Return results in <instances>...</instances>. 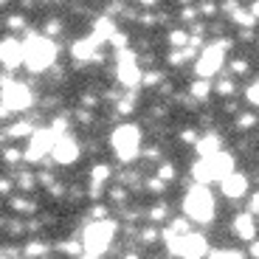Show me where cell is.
I'll return each instance as SVG.
<instances>
[{"mask_svg": "<svg viewBox=\"0 0 259 259\" xmlns=\"http://www.w3.org/2000/svg\"><path fill=\"white\" fill-rule=\"evenodd\" d=\"M231 73H234V76H245V73H248V59H234V62H231Z\"/></svg>", "mask_w": 259, "mask_h": 259, "instance_id": "31", "label": "cell"}, {"mask_svg": "<svg viewBox=\"0 0 259 259\" xmlns=\"http://www.w3.org/2000/svg\"><path fill=\"white\" fill-rule=\"evenodd\" d=\"M248 211H251V214H259V192L251 194V200H248Z\"/></svg>", "mask_w": 259, "mask_h": 259, "instance_id": "39", "label": "cell"}, {"mask_svg": "<svg viewBox=\"0 0 259 259\" xmlns=\"http://www.w3.org/2000/svg\"><path fill=\"white\" fill-rule=\"evenodd\" d=\"M107 197H110L113 203H118V206H121V203H127V189H124V186H113L110 192H107Z\"/></svg>", "mask_w": 259, "mask_h": 259, "instance_id": "29", "label": "cell"}, {"mask_svg": "<svg viewBox=\"0 0 259 259\" xmlns=\"http://www.w3.org/2000/svg\"><path fill=\"white\" fill-rule=\"evenodd\" d=\"M12 186H14V181H9V178H0V194L12 192Z\"/></svg>", "mask_w": 259, "mask_h": 259, "instance_id": "40", "label": "cell"}, {"mask_svg": "<svg viewBox=\"0 0 259 259\" xmlns=\"http://www.w3.org/2000/svg\"><path fill=\"white\" fill-rule=\"evenodd\" d=\"M6 231L12 234V237H20V234L26 231V223H23V220H9L6 223Z\"/></svg>", "mask_w": 259, "mask_h": 259, "instance_id": "30", "label": "cell"}, {"mask_svg": "<svg viewBox=\"0 0 259 259\" xmlns=\"http://www.w3.org/2000/svg\"><path fill=\"white\" fill-rule=\"evenodd\" d=\"M9 208H12V211H17V214H34L37 211V203L34 200H26V197H12V200H9Z\"/></svg>", "mask_w": 259, "mask_h": 259, "instance_id": "21", "label": "cell"}, {"mask_svg": "<svg viewBox=\"0 0 259 259\" xmlns=\"http://www.w3.org/2000/svg\"><path fill=\"white\" fill-rule=\"evenodd\" d=\"M251 12H253V14H256V17H259V0H256V3H253V6H251Z\"/></svg>", "mask_w": 259, "mask_h": 259, "instance_id": "45", "label": "cell"}, {"mask_svg": "<svg viewBox=\"0 0 259 259\" xmlns=\"http://www.w3.org/2000/svg\"><path fill=\"white\" fill-rule=\"evenodd\" d=\"M214 91L220 93V96H234L237 84H234V79H231V76H223L220 82H217V88H214Z\"/></svg>", "mask_w": 259, "mask_h": 259, "instance_id": "26", "label": "cell"}, {"mask_svg": "<svg viewBox=\"0 0 259 259\" xmlns=\"http://www.w3.org/2000/svg\"><path fill=\"white\" fill-rule=\"evenodd\" d=\"M37 183H39V186H46V189H51L54 183H57V178H54V172H48V169H39V172H37Z\"/></svg>", "mask_w": 259, "mask_h": 259, "instance_id": "28", "label": "cell"}, {"mask_svg": "<svg viewBox=\"0 0 259 259\" xmlns=\"http://www.w3.org/2000/svg\"><path fill=\"white\" fill-rule=\"evenodd\" d=\"M0 256H3V251H0Z\"/></svg>", "mask_w": 259, "mask_h": 259, "instance_id": "48", "label": "cell"}, {"mask_svg": "<svg viewBox=\"0 0 259 259\" xmlns=\"http://www.w3.org/2000/svg\"><path fill=\"white\" fill-rule=\"evenodd\" d=\"M147 158H149V161H158V158H161V149H158V147H149V149H147Z\"/></svg>", "mask_w": 259, "mask_h": 259, "instance_id": "41", "label": "cell"}, {"mask_svg": "<svg viewBox=\"0 0 259 259\" xmlns=\"http://www.w3.org/2000/svg\"><path fill=\"white\" fill-rule=\"evenodd\" d=\"M231 48V39H217L211 46L200 48V57H197V65H194V73L197 76H217L223 71V65H226V51Z\"/></svg>", "mask_w": 259, "mask_h": 259, "instance_id": "6", "label": "cell"}, {"mask_svg": "<svg viewBox=\"0 0 259 259\" xmlns=\"http://www.w3.org/2000/svg\"><path fill=\"white\" fill-rule=\"evenodd\" d=\"M194 147H197V155L200 158H208V155H214V152H220L223 149V138L217 136V133H211V136H200Z\"/></svg>", "mask_w": 259, "mask_h": 259, "instance_id": "16", "label": "cell"}, {"mask_svg": "<svg viewBox=\"0 0 259 259\" xmlns=\"http://www.w3.org/2000/svg\"><path fill=\"white\" fill-rule=\"evenodd\" d=\"M34 6H37V0H20V9H23V12H31Z\"/></svg>", "mask_w": 259, "mask_h": 259, "instance_id": "42", "label": "cell"}, {"mask_svg": "<svg viewBox=\"0 0 259 259\" xmlns=\"http://www.w3.org/2000/svg\"><path fill=\"white\" fill-rule=\"evenodd\" d=\"M0 102L6 104L9 113H26L28 107L34 104L31 84H28V82H17V79L6 82L3 88H0Z\"/></svg>", "mask_w": 259, "mask_h": 259, "instance_id": "7", "label": "cell"}, {"mask_svg": "<svg viewBox=\"0 0 259 259\" xmlns=\"http://www.w3.org/2000/svg\"><path fill=\"white\" fill-rule=\"evenodd\" d=\"M200 14H203V17H214V14H217V6H214V0H203Z\"/></svg>", "mask_w": 259, "mask_h": 259, "instance_id": "35", "label": "cell"}, {"mask_svg": "<svg viewBox=\"0 0 259 259\" xmlns=\"http://www.w3.org/2000/svg\"><path fill=\"white\" fill-rule=\"evenodd\" d=\"M57 251L59 253H68V256H79V253H84V245H82V240H65V242H59L57 245Z\"/></svg>", "mask_w": 259, "mask_h": 259, "instance_id": "24", "label": "cell"}, {"mask_svg": "<svg viewBox=\"0 0 259 259\" xmlns=\"http://www.w3.org/2000/svg\"><path fill=\"white\" fill-rule=\"evenodd\" d=\"M23 256H31V259H42V256H51V245L42 240H28L23 245Z\"/></svg>", "mask_w": 259, "mask_h": 259, "instance_id": "17", "label": "cell"}, {"mask_svg": "<svg viewBox=\"0 0 259 259\" xmlns=\"http://www.w3.org/2000/svg\"><path fill=\"white\" fill-rule=\"evenodd\" d=\"M26 62V48H23V39L17 34H6V37H0V68H6V71H17L23 68Z\"/></svg>", "mask_w": 259, "mask_h": 259, "instance_id": "10", "label": "cell"}, {"mask_svg": "<svg viewBox=\"0 0 259 259\" xmlns=\"http://www.w3.org/2000/svg\"><path fill=\"white\" fill-rule=\"evenodd\" d=\"M138 3H141V6H149V9H152V6L158 3V0H138Z\"/></svg>", "mask_w": 259, "mask_h": 259, "instance_id": "43", "label": "cell"}, {"mask_svg": "<svg viewBox=\"0 0 259 259\" xmlns=\"http://www.w3.org/2000/svg\"><path fill=\"white\" fill-rule=\"evenodd\" d=\"M62 17H57V14H54V17H46V23H42V34H48V37H59V34H62Z\"/></svg>", "mask_w": 259, "mask_h": 259, "instance_id": "23", "label": "cell"}, {"mask_svg": "<svg viewBox=\"0 0 259 259\" xmlns=\"http://www.w3.org/2000/svg\"><path fill=\"white\" fill-rule=\"evenodd\" d=\"M0 161L6 163V166H17L20 161H26V152L12 144V147H3V152H0Z\"/></svg>", "mask_w": 259, "mask_h": 259, "instance_id": "18", "label": "cell"}, {"mask_svg": "<svg viewBox=\"0 0 259 259\" xmlns=\"http://www.w3.org/2000/svg\"><path fill=\"white\" fill-rule=\"evenodd\" d=\"M181 3H189V0H181Z\"/></svg>", "mask_w": 259, "mask_h": 259, "instance_id": "47", "label": "cell"}, {"mask_svg": "<svg viewBox=\"0 0 259 259\" xmlns=\"http://www.w3.org/2000/svg\"><path fill=\"white\" fill-rule=\"evenodd\" d=\"M9 3H12V0H0V9H3V6H9Z\"/></svg>", "mask_w": 259, "mask_h": 259, "instance_id": "46", "label": "cell"}, {"mask_svg": "<svg viewBox=\"0 0 259 259\" xmlns=\"http://www.w3.org/2000/svg\"><path fill=\"white\" fill-rule=\"evenodd\" d=\"M34 130H37V124L26 116V118H17V121L6 124V127H3V136H6L9 141H20V138H28Z\"/></svg>", "mask_w": 259, "mask_h": 259, "instance_id": "14", "label": "cell"}, {"mask_svg": "<svg viewBox=\"0 0 259 259\" xmlns=\"http://www.w3.org/2000/svg\"><path fill=\"white\" fill-rule=\"evenodd\" d=\"M166 242V251L172 256H206L208 253V242L203 234H194V231H186V234H178V237H169Z\"/></svg>", "mask_w": 259, "mask_h": 259, "instance_id": "8", "label": "cell"}, {"mask_svg": "<svg viewBox=\"0 0 259 259\" xmlns=\"http://www.w3.org/2000/svg\"><path fill=\"white\" fill-rule=\"evenodd\" d=\"M23 48H26V62H23V68H26L28 73H34V76L51 71L54 65H57L59 46L54 42V37H48V34L28 28L26 37H23Z\"/></svg>", "mask_w": 259, "mask_h": 259, "instance_id": "1", "label": "cell"}, {"mask_svg": "<svg viewBox=\"0 0 259 259\" xmlns=\"http://www.w3.org/2000/svg\"><path fill=\"white\" fill-rule=\"evenodd\" d=\"M253 124H256V116H253V113H245V116L240 118V130H251Z\"/></svg>", "mask_w": 259, "mask_h": 259, "instance_id": "36", "label": "cell"}, {"mask_svg": "<svg viewBox=\"0 0 259 259\" xmlns=\"http://www.w3.org/2000/svg\"><path fill=\"white\" fill-rule=\"evenodd\" d=\"M197 138H200V136H197V130H194V127L181 130V141L183 144H197Z\"/></svg>", "mask_w": 259, "mask_h": 259, "instance_id": "32", "label": "cell"}, {"mask_svg": "<svg viewBox=\"0 0 259 259\" xmlns=\"http://www.w3.org/2000/svg\"><path fill=\"white\" fill-rule=\"evenodd\" d=\"M234 172V155L220 149L208 158H197V163L192 166V178L197 183H211V181H223V178Z\"/></svg>", "mask_w": 259, "mask_h": 259, "instance_id": "4", "label": "cell"}, {"mask_svg": "<svg viewBox=\"0 0 259 259\" xmlns=\"http://www.w3.org/2000/svg\"><path fill=\"white\" fill-rule=\"evenodd\" d=\"M107 181H110V166H107V163H96V166L91 169V189H88V194H91L93 200L102 197Z\"/></svg>", "mask_w": 259, "mask_h": 259, "instance_id": "15", "label": "cell"}, {"mask_svg": "<svg viewBox=\"0 0 259 259\" xmlns=\"http://www.w3.org/2000/svg\"><path fill=\"white\" fill-rule=\"evenodd\" d=\"M220 186H223V194H226L228 200H240L242 194L248 192V178L242 172H228L220 181Z\"/></svg>", "mask_w": 259, "mask_h": 259, "instance_id": "12", "label": "cell"}, {"mask_svg": "<svg viewBox=\"0 0 259 259\" xmlns=\"http://www.w3.org/2000/svg\"><path fill=\"white\" fill-rule=\"evenodd\" d=\"M118 226L113 220H96V223H84L82 228V245H84V256H102L104 251H110L113 240H116Z\"/></svg>", "mask_w": 259, "mask_h": 259, "instance_id": "2", "label": "cell"}, {"mask_svg": "<svg viewBox=\"0 0 259 259\" xmlns=\"http://www.w3.org/2000/svg\"><path fill=\"white\" fill-rule=\"evenodd\" d=\"M79 155H82V147H79V141L71 136V133H65V136H59L57 141H54V149H51L54 163H59V166H71V163L79 161Z\"/></svg>", "mask_w": 259, "mask_h": 259, "instance_id": "11", "label": "cell"}, {"mask_svg": "<svg viewBox=\"0 0 259 259\" xmlns=\"http://www.w3.org/2000/svg\"><path fill=\"white\" fill-rule=\"evenodd\" d=\"M166 217H169V206H166V203H158V206H152V211H149V220L155 223V226L161 220H166Z\"/></svg>", "mask_w": 259, "mask_h": 259, "instance_id": "27", "label": "cell"}, {"mask_svg": "<svg viewBox=\"0 0 259 259\" xmlns=\"http://www.w3.org/2000/svg\"><path fill=\"white\" fill-rule=\"evenodd\" d=\"M3 26H6L12 34H26L28 31V23H26V17H23L20 12L17 14H9V17L3 20Z\"/></svg>", "mask_w": 259, "mask_h": 259, "instance_id": "19", "label": "cell"}, {"mask_svg": "<svg viewBox=\"0 0 259 259\" xmlns=\"http://www.w3.org/2000/svg\"><path fill=\"white\" fill-rule=\"evenodd\" d=\"M245 96H248V102H251V104H259V82L248 84V91H245Z\"/></svg>", "mask_w": 259, "mask_h": 259, "instance_id": "34", "label": "cell"}, {"mask_svg": "<svg viewBox=\"0 0 259 259\" xmlns=\"http://www.w3.org/2000/svg\"><path fill=\"white\" fill-rule=\"evenodd\" d=\"M158 175H161L163 181H175V166H172V163H161V166H158Z\"/></svg>", "mask_w": 259, "mask_h": 259, "instance_id": "33", "label": "cell"}, {"mask_svg": "<svg viewBox=\"0 0 259 259\" xmlns=\"http://www.w3.org/2000/svg\"><path fill=\"white\" fill-rule=\"evenodd\" d=\"M231 228H234V234H237L240 240L253 242V237H256V223H253V214L251 211L237 214V217H234V223H231Z\"/></svg>", "mask_w": 259, "mask_h": 259, "instance_id": "13", "label": "cell"}, {"mask_svg": "<svg viewBox=\"0 0 259 259\" xmlns=\"http://www.w3.org/2000/svg\"><path fill=\"white\" fill-rule=\"evenodd\" d=\"M189 42H192V34L183 31V28H178V31L169 34V46H175V48H186Z\"/></svg>", "mask_w": 259, "mask_h": 259, "instance_id": "25", "label": "cell"}, {"mask_svg": "<svg viewBox=\"0 0 259 259\" xmlns=\"http://www.w3.org/2000/svg\"><path fill=\"white\" fill-rule=\"evenodd\" d=\"M91 217H93V220H104V217H107V208H104V206H93L91 208Z\"/></svg>", "mask_w": 259, "mask_h": 259, "instance_id": "38", "label": "cell"}, {"mask_svg": "<svg viewBox=\"0 0 259 259\" xmlns=\"http://www.w3.org/2000/svg\"><path fill=\"white\" fill-rule=\"evenodd\" d=\"M54 141L57 136L51 133V127H37L28 136V147H26V161L28 163H42L54 149Z\"/></svg>", "mask_w": 259, "mask_h": 259, "instance_id": "9", "label": "cell"}, {"mask_svg": "<svg viewBox=\"0 0 259 259\" xmlns=\"http://www.w3.org/2000/svg\"><path fill=\"white\" fill-rule=\"evenodd\" d=\"M208 93H211V79H206V76H197V82L189 88V96L192 99H206Z\"/></svg>", "mask_w": 259, "mask_h": 259, "instance_id": "22", "label": "cell"}, {"mask_svg": "<svg viewBox=\"0 0 259 259\" xmlns=\"http://www.w3.org/2000/svg\"><path fill=\"white\" fill-rule=\"evenodd\" d=\"M14 178H17L14 183H17V186L23 189V192H31V189L37 186V172H31V169H20V172H17Z\"/></svg>", "mask_w": 259, "mask_h": 259, "instance_id": "20", "label": "cell"}, {"mask_svg": "<svg viewBox=\"0 0 259 259\" xmlns=\"http://www.w3.org/2000/svg\"><path fill=\"white\" fill-rule=\"evenodd\" d=\"M113 152L121 163H133L138 158V149H141V130L136 124H121V127L113 130L110 136Z\"/></svg>", "mask_w": 259, "mask_h": 259, "instance_id": "5", "label": "cell"}, {"mask_svg": "<svg viewBox=\"0 0 259 259\" xmlns=\"http://www.w3.org/2000/svg\"><path fill=\"white\" fill-rule=\"evenodd\" d=\"M181 17L186 20V23H194V20L200 17V12H197V9H183V12H181Z\"/></svg>", "mask_w": 259, "mask_h": 259, "instance_id": "37", "label": "cell"}, {"mask_svg": "<svg viewBox=\"0 0 259 259\" xmlns=\"http://www.w3.org/2000/svg\"><path fill=\"white\" fill-rule=\"evenodd\" d=\"M251 253H253V256H259V242H253V245H251Z\"/></svg>", "mask_w": 259, "mask_h": 259, "instance_id": "44", "label": "cell"}, {"mask_svg": "<svg viewBox=\"0 0 259 259\" xmlns=\"http://www.w3.org/2000/svg\"><path fill=\"white\" fill-rule=\"evenodd\" d=\"M183 211H186L189 220L200 223V226H208L214 220V194L206 183H197L186 192V200H183Z\"/></svg>", "mask_w": 259, "mask_h": 259, "instance_id": "3", "label": "cell"}]
</instances>
